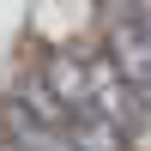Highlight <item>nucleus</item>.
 Instances as JSON below:
<instances>
[{
  "mask_svg": "<svg viewBox=\"0 0 151 151\" xmlns=\"http://www.w3.org/2000/svg\"><path fill=\"white\" fill-rule=\"evenodd\" d=\"M36 79H42V91L55 97L67 115H79V109H85V60H79V55H67V48L48 55L42 67H36Z\"/></svg>",
  "mask_w": 151,
  "mask_h": 151,
  "instance_id": "nucleus-1",
  "label": "nucleus"
},
{
  "mask_svg": "<svg viewBox=\"0 0 151 151\" xmlns=\"http://www.w3.org/2000/svg\"><path fill=\"white\" fill-rule=\"evenodd\" d=\"M60 139H67V151H127V139L109 121H97L91 109H79V115L60 121Z\"/></svg>",
  "mask_w": 151,
  "mask_h": 151,
  "instance_id": "nucleus-2",
  "label": "nucleus"
}]
</instances>
